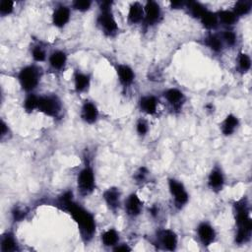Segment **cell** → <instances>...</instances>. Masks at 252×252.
I'll use <instances>...</instances> for the list:
<instances>
[{
	"label": "cell",
	"mask_w": 252,
	"mask_h": 252,
	"mask_svg": "<svg viewBox=\"0 0 252 252\" xmlns=\"http://www.w3.org/2000/svg\"><path fill=\"white\" fill-rule=\"evenodd\" d=\"M92 4H93V2L89 1V0H76L72 3V6L75 10H77L79 12H86L91 9Z\"/></svg>",
	"instance_id": "obj_35"
},
{
	"label": "cell",
	"mask_w": 252,
	"mask_h": 252,
	"mask_svg": "<svg viewBox=\"0 0 252 252\" xmlns=\"http://www.w3.org/2000/svg\"><path fill=\"white\" fill-rule=\"evenodd\" d=\"M101 243L106 247H114L119 243V233L114 228H109L101 234Z\"/></svg>",
	"instance_id": "obj_27"
},
{
	"label": "cell",
	"mask_w": 252,
	"mask_h": 252,
	"mask_svg": "<svg viewBox=\"0 0 252 252\" xmlns=\"http://www.w3.org/2000/svg\"><path fill=\"white\" fill-rule=\"evenodd\" d=\"M185 8L188 9L189 13L196 19H200V17L208 10L206 6H204L200 2H188L185 3Z\"/></svg>",
	"instance_id": "obj_28"
},
{
	"label": "cell",
	"mask_w": 252,
	"mask_h": 252,
	"mask_svg": "<svg viewBox=\"0 0 252 252\" xmlns=\"http://www.w3.org/2000/svg\"><path fill=\"white\" fill-rule=\"evenodd\" d=\"M196 232L200 243L204 247H208L211 244H213L217 237V233L214 226L208 221L200 222L197 226Z\"/></svg>",
	"instance_id": "obj_9"
},
{
	"label": "cell",
	"mask_w": 252,
	"mask_h": 252,
	"mask_svg": "<svg viewBox=\"0 0 252 252\" xmlns=\"http://www.w3.org/2000/svg\"><path fill=\"white\" fill-rule=\"evenodd\" d=\"M238 125H239V120L237 116L233 114H228L220 124L221 133L224 136H230L235 132Z\"/></svg>",
	"instance_id": "obj_23"
},
{
	"label": "cell",
	"mask_w": 252,
	"mask_h": 252,
	"mask_svg": "<svg viewBox=\"0 0 252 252\" xmlns=\"http://www.w3.org/2000/svg\"><path fill=\"white\" fill-rule=\"evenodd\" d=\"M117 78L123 88H129L135 81V72L127 64H117L115 67Z\"/></svg>",
	"instance_id": "obj_15"
},
{
	"label": "cell",
	"mask_w": 252,
	"mask_h": 252,
	"mask_svg": "<svg viewBox=\"0 0 252 252\" xmlns=\"http://www.w3.org/2000/svg\"><path fill=\"white\" fill-rule=\"evenodd\" d=\"M10 131L8 125L5 123V121L2 119L1 120V140H4L5 137H8Z\"/></svg>",
	"instance_id": "obj_38"
},
{
	"label": "cell",
	"mask_w": 252,
	"mask_h": 252,
	"mask_svg": "<svg viewBox=\"0 0 252 252\" xmlns=\"http://www.w3.org/2000/svg\"><path fill=\"white\" fill-rule=\"evenodd\" d=\"M14 11V2L3 0L0 2V14L2 17H6L12 14Z\"/></svg>",
	"instance_id": "obj_34"
},
{
	"label": "cell",
	"mask_w": 252,
	"mask_h": 252,
	"mask_svg": "<svg viewBox=\"0 0 252 252\" xmlns=\"http://www.w3.org/2000/svg\"><path fill=\"white\" fill-rule=\"evenodd\" d=\"M148 174H149V170L147 169V167L142 166V167H140V168L135 172L134 177H135V179H136L137 182H143V181L146 180Z\"/></svg>",
	"instance_id": "obj_37"
},
{
	"label": "cell",
	"mask_w": 252,
	"mask_h": 252,
	"mask_svg": "<svg viewBox=\"0 0 252 252\" xmlns=\"http://www.w3.org/2000/svg\"><path fill=\"white\" fill-rule=\"evenodd\" d=\"M136 131L140 136H145L149 132V124L144 119H139L136 123Z\"/></svg>",
	"instance_id": "obj_36"
},
{
	"label": "cell",
	"mask_w": 252,
	"mask_h": 252,
	"mask_svg": "<svg viewBox=\"0 0 252 252\" xmlns=\"http://www.w3.org/2000/svg\"><path fill=\"white\" fill-rule=\"evenodd\" d=\"M77 188L81 196L87 197L95 189V176L94 169L90 165H85L78 173Z\"/></svg>",
	"instance_id": "obj_5"
},
{
	"label": "cell",
	"mask_w": 252,
	"mask_h": 252,
	"mask_svg": "<svg viewBox=\"0 0 252 252\" xmlns=\"http://www.w3.org/2000/svg\"><path fill=\"white\" fill-rule=\"evenodd\" d=\"M163 97L173 109H179L185 102V94L176 88H169L163 92Z\"/></svg>",
	"instance_id": "obj_16"
},
{
	"label": "cell",
	"mask_w": 252,
	"mask_h": 252,
	"mask_svg": "<svg viewBox=\"0 0 252 252\" xmlns=\"http://www.w3.org/2000/svg\"><path fill=\"white\" fill-rule=\"evenodd\" d=\"M251 6L252 4L250 1H238L234 4L232 11L237 17H241L247 15L250 12Z\"/></svg>",
	"instance_id": "obj_31"
},
{
	"label": "cell",
	"mask_w": 252,
	"mask_h": 252,
	"mask_svg": "<svg viewBox=\"0 0 252 252\" xmlns=\"http://www.w3.org/2000/svg\"><path fill=\"white\" fill-rule=\"evenodd\" d=\"M199 21L201 22L202 26L205 29L209 30V31L215 30L219 25V20H218L217 13L212 12L209 9L200 17Z\"/></svg>",
	"instance_id": "obj_24"
},
{
	"label": "cell",
	"mask_w": 252,
	"mask_h": 252,
	"mask_svg": "<svg viewBox=\"0 0 252 252\" xmlns=\"http://www.w3.org/2000/svg\"><path fill=\"white\" fill-rule=\"evenodd\" d=\"M112 249L114 251H131L132 250L131 247H129L128 244L126 243H118Z\"/></svg>",
	"instance_id": "obj_40"
},
{
	"label": "cell",
	"mask_w": 252,
	"mask_h": 252,
	"mask_svg": "<svg viewBox=\"0 0 252 252\" xmlns=\"http://www.w3.org/2000/svg\"><path fill=\"white\" fill-rule=\"evenodd\" d=\"M220 37L223 44H226L227 46H233L237 40L236 33L231 30L223 31V32L220 34Z\"/></svg>",
	"instance_id": "obj_32"
},
{
	"label": "cell",
	"mask_w": 252,
	"mask_h": 252,
	"mask_svg": "<svg viewBox=\"0 0 252 252\" xmlns=\"http://www.w3.org/2000/svg\"><path fill=\"white\" fill-rule=\"evenodd\" d=\"M233 212L237 230L235 233V242L238 244L246 243L251 236L252 220L250 218V210L245 199H241L234 203Z\"/></svg>",
	"instance_id": "obj_2"
},
{
	"label": "cell",
	"mask_w": 252,
	"mask_h": 252,
	"mask_svg": "<svg viewBox=\"0 0 252 252\" xmlns=\"http://www.w3.org/2000/svg\"><path fill=\"white\" fill-rule=\"evenodd\" d=\"M171 7L173 9H182L185 8V2L182 1H177V2H171Z\"/></svg>",
	"instance_id": "obj_41"
},
{
	"label": "cell",
	"mask_w": 252,
	"mask_h": 252,
	"mask_svg": "<svg viewBox=\"0 0 252 252\" xmlns=\"http://www.w3.org/2000/svg\"><path fill=\"white\" fill-rule=\"evenodd\" d=\"M32 56L35 62H43L46 59V52L40 45H34L32 48Z\"/></svg>",
	"instance_id": "obj_33"
},
{
	"label": "cell",
	"mask_w": 252,
	"mask_h": 252,
	"mask_svg": "<svg viewBox=\"0 0 252 252\" xmlns=\"http://www.w3.org/2000/svg\"><path fill=\"white\" fill-rule=\"evenodd\" d=\"M38 98L39 96L35 95L32 93H30L26 95L25 99H24V108L27 112H32L34 109H37V105H38Z\"/></svg>",
	"instance_id": "obj_30"
},
{
	"label": "cell",
	"mask_w": 252,
	"mask_h": 252,
	"mask_svg": "<svg viewBox=\"0 0 252 252\" xmlns=\"http://www.w3.org/2000/svg\"><path fill=\"white\" fill-rule=\"evenodd\" d=\"M111 7V1L99 2V13L96 18L97 26L99 27L100 31L107 36H114L119 30Z\"/></svg>",
	"instance_id": "obj_3"
},
{
	"label": "cell",
	"mask_w": 252,
	"mask_h": 252,
	"mask_svg": "<svg viewBox=\"0 0 252 252\" xmlns=\"http://www.w3.org/2000/svg\"><path fill=\"white\" fill-rule=\"evenodd\" d=\"M161 18V8L158 2L147 1L144 4V21L146 27H152L159 22Z\"/></svg>",
	"instance_id": "obj_8"
},
{
	"label": "cell",
	"mask_w": 252,
	"mask_h": 252,
	"mask_svg": "<svg viewBox=\"0 0 252 252\" xmlns=\"http://www.w3.org/2000/svg\"><path fill=\"white\" fill-rule=\"evenodd\" d=\"M12 214H13V217H14L15 220H23L25 218V214L26 213L24 211L20 210V209H16V210L13 211Z\"/></svg>",
	"instance_id": "obj_39"
},
{
	"label": "cell",
	"mask_w": 252,
	"mask_h": 252,
	"mask_svg": "<svg viewBox=\"0 0 252 252\" xmlns=\"http://www.w3.org/2000/svg\"><path fill=\"white\" fill-rule=\"evenodd\" d=\"M158 100L154 94H147L140 98L139 100V107L142 112L148 115L156 114L158 110Z\"/></svg>",
	"instance_id": "obj_19"
},
{
	"label": "cell",
	"mask_w": 252,
	"mask_h": 252,
	"mask_svg": "<svg viewBox=\"0 0 252 252\" xmlns=\"http://www.w3.org/2000/svg\"><path fill=\"white\" fill-rule=\"evenodd\" d=\"M124 208L128 217L136 218L143 211V202L136 193H131L125 200Z\"/></svg>",
	"instance_id": "obj_13"
},
{
	"label": "cell",
	"mask_w": 252,
	"mask_h": 252,
	"mask_svg": "<svg viewBox=\"0 0 252 252\" xmlns=\"http://www.w3.org/2000/svg\"><path fill=\"white\" fill-rule=\"evenodd\" d=\"M41 78V71L35 65H28L23 67L18 73L19 84L28 94L32 93L38 86Z\"/></svg>",
	"instance_id": "obj_4"
},
{
	"label": "cell",
	"mask_w": 252,
	"mask_h": 252,
	"mask_svg": "<svg viewBox=\"0 0 252 252\" xmlns=\"http://www.w3.org/2000/svg\"><path fill=\"white\" fill-rule=\"evenodd\" d=\"M37 110L46 116L56 118L62 110L61 100L55 94L40 95L38 98Z\"/></svg>",
	"instance_id": "obj_6"
},
{
	"label": "cell",
	"mask_w": 252,
	"mask_h": 252,
	"mask_svg": "<svg viewBox=\"0 0 252 252\" xmlns=\"http://www.w3.org/2000/svg\"><path fill=\"white\" fill-rule=\"evenodd\" d=\"M205 44L216 53H220L223 49V42L221 40L220 35L216 33H209L205 37Z\"/></svg>",
	"instance_id": "obj_26"
},
{
	"label": "cell",
	"mask_w": 252,
	"mask_h": 252,
	"mask_svg": "<svg viewBox=\"0 0 252 252\" xmlns=\"http://www.w3.org/2000/svg\"><path fill=\"white\" fill-rule=\"evenodd\" d=\"M0 250L2 252H15L19 251V244L11 232H5L2 234L0 239Z\"/></svg>",
	"instance_id": "obj_21"
},
{
	"label": "cell",
	"mask_w": 252,
	"mask_h": 252,
	"mask_svg": "<svg viewBox=\"0 0 252 252\" xmlns=\"http://www.w3.org/2000/svg\"><path fill=\"white\" fill-rule=\"evenodd\" d=\"M237 68L242 74L248 72L251 68V58L248 54L240 52L237 56Z\"/></svg>",
	"instance_id": "obj_29"
},
{
	"label": "cell",
	"mask_w": 252,
	"mask_h": 252,
	"mask_svg": "<svg viewBox=\"0 0 252 252\" xmlns=\"http://www.w3.org/2000/svg\"><path fill=\"white\" fill-rule=\"evenodd\" d=\"M127 20L130 25H137L144 21V5L138 1L132 2L129 6Z\"/></svg>",
	"instance_id": "obj_18"
},
{
	"label": "cell",
	"mask_w": 252,
	"mask_h": 252,
	"mask_svg": "<svg viewBox=\"0 0 252 252\" xmlns=\"http://www.w3.org/2000/svg\"><path fill=\"white\" fill-rule=\"evenodd\" d=\"M219 24H221L225 27H231L236 24L238 17L233 13L232 10H220L217 12Z\"/></svg>",
	"instance_id": "obj_25"
},
{
	"label": "cell",
	"mask_w": 252,
	"mask_h": 252,
	"mask_svg": "<svg viewBox=\"0 0 252 252\" xmlns=\"http://www.w3.org/2000/svg\"><path fill=\"white\" fill-rule=\"evenodd\" d=\"M74 89L77 93H84L88 91L91 85V77L89 74L76 71L74 74Z\"/></svg>",
	"instance_id": "obj_22"
},
{
	"label": "cell",
	"mask_w": 252,
	"mask_h": 252,
	"mask_svg": "<svg viewBox=\"0 0 252 252\" xmlns=\"http://www.w3.org/2000/svg\"><path fill=\"white\" fill-rule=\"evenodd\" d=\"M224 174L219 165H215L208 175V186L214 192H220L224 185Z\"/></svg>",
	"instance_id": "obj_11"
},
{
	"label": "cell",
	"mask_w": 252,
	"mask_h": 252,
	"mask_svg": "<svg viewBox=\"0 0 252 252\" xmlns=\"http://www.w3.org/2000/svg\"><path fill=\"white\" fill-rule=\"evenodd\" d=\"M167 184L174 206L179 210L185 207L189 201V194L184 184L180 180H177L175 178H169Z\"/></svg>",
	"instance_id": "obj_7"
},
{
	"label": "cell",
	"mask_w": 252,
	"mask_h": 252,
	"mask_svg": "<svg viewBox=\"0 0 252 252\" xmlns=\"http://www.w3.org/2000/svg\"><path fill=\"white\" fill-rule=\"evenodd\" d=\"M71 10L66 5H58L52 13V24L56 28H64L70 21Z\"/></svg>",
	"instance_id": "obj_12"
},
{
	"label": "cell",
	"mask_w": 252,
	"mask_h": 252,
	"mask_svg": "<svg viewBox=\"0 0 252 252\" xmlns=\"http://www.w3.org/2000/svg\"><path fill=\"white\" fill-rule=\"evenodd\" d=\"M59 204L67 211L74 221L77 223L82 238L88 242L95 233V220L91 212L86 210L80 204H77L73 198L71 192L64 193L59 201Z\"/></svg>",
	"instance_id": "obj_1"
},
{
	"label": "cell",
	"mask_w": 252,
	"mask_h": 252,
	"mask_svg": "<svg viewBox=\"0 0 252 252\" xmlns=\"http://www.w3.org/2000/svg\"><path fill=\"white\" fill-rule=\"evenodd\" d=\"M48 63L53 70L61 71L67 63V54L63 50H55L49 55Z\"/></svg>",
	"instance_id": "obj_20"
},
{
	"label": "cell",
	"mask_w": 252,
	"mask_h": 252,
	"mask_svg": "<svg viewBox=\"0 0 252 252\" xmlns=\"http://www.w3.org/2000/svg\"><path fill=\"white\" fill-rule=\"evenodd\" d=\"M158 241L159 245L168 251H173L178 245V236L171 229H161L158 232Z\"/></svg>",
	"instance_id": "obj_10"
},
{
	"label": "cell",
	"mask_w": 252,
	"mask_h": 252,
	"mask_svg": "<svg viewBox=\"0 0 252 252\" xmlns=\"http://www.w3.org/2000/svg\"><path fill=\"white\" fill-rule=\"evenodd\" d=\"M98 109L91 100H86L81 107V118L87 124H94L98 119Z\"/></svg>",
	"instance_id": "obj_17"
},
{
	"label": "cell",
	"mask_w": 252,
	"mask_h": 252,
	"mask_svg": "<svg viewBox=\"0 0 252 252\" xmlns=\"http://www.w3.org/2000/svg\"><path fill=\"white\" fill-rule=\"evenodd\" d=\"M103 201L105 203V205L107 206V208L112 211L115 212L120 208L121 205V192L119 190V188L116 187H110L108 189H106L103 192L102 195Z\"/></svg>",
	"instance_id": "obj_14"
}]
</instances>
